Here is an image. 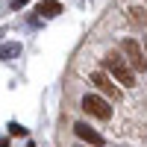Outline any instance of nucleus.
Masks as SVG:
<instances>
[{
	"label": "nucleus",
	"mask_w": 147,
	"mask_h": 147,
	"mask_svg": "<svg viewBox=\"0 0 147 147\" xmlns=\"http://www.w3.org/2000/svg\"><path fill=\"white\" fill-rule=\"evenodd\" d=\"M21 53V44L18 41H9V44H0V59H12Z\"/></svg>",
	"instance_id": "7"
},
{
	"label": "nucleus",
	"mask_w": 147,
	"mask_h": 147,
	"mask_svg": "<svg viewBox=\"0 0 147 147\" xmlns=\"http://www.w3.org/2000/svg\"><path fill=\"white\" fill-rule=\"evenodd\" d=\"M103 68L112 74L121 85H127V88H132V85H136V71L127 65V59H121V53H109V56L103 59Z\"/></svg>",
	"instance_id": "1"
},
{
	"label": "nucleus",
	"mask_w": 147,
	"mask_h": 147,
	"mask_svg": "<svg viewBox=\"0 0 147 147\" xmlns=\"http://www.w3.org/2000/svg\"><path fill=\"white\" fill-rule=\"evenodd\" d=\"M0 147H9V144H6V141H0Z\"/></svg>",
	"instance_id": "11"
},
{
	"label": "nucleus",
	"mask_w": 147,
	"mask_h": 147,
	"mask_svg": "<svg viewBox=\"0 0 147 147\" xmlns=\"http://www.w3.org/2000/svg\"><path fill=\"white\" fill-rule=\"evenodd\" d=\"M38 12L44 18H56L59 12H62V3H59V0H41L38 3Z\"/></svg>",
	"instance_id": "6"
},
{
	"label": "nucleus",
	"mask_w": 147,
	"mask_h": 147,
	"mask_svg": "<svg viewBox=\"0 0 147 147\" xmlns=\"http://www.w3.org/2000/svg\"><path fill=\"white\" fill-rule=\"evenodd\" d=\"M74 132H77V138L88 141V144H94V147H103V144H106V138L100 136V132L91 129L88 124H82V121H80V124H74Z\"/></svg>",
	"instance_id": "5"
},
{
	"label": "nucleus",
	"mask_w": 147,
	"mask_h": 147,
	"mask_svg": "<svg viewBox=\"0 0 147 147\" xmlns=\"http://www.w3.org/2000/svg\"><path fill=\"white\" fill-rule=\"evenodd\" d=\"M82 109H85L88 115L100 118V121H109V118H112V106H109L103 97H97V94H85V97H82Z\"/></svg>",
	"instance_id": "2"
},
{
	"label": "nucleus",
	"mask_w": 147,
	"mask_h": 147,
	"mask_svg": "<svg viewBox=\"0 0 147 147\" xmlns=\"http://www.w3.org/2000/svg\"><path fill=\"white\" fill-rule=\"evenodd\" d=\"M121 50L127 53V62L136 68V71H147V59H144V53H141V47H138V41H132V38H124L121 41Z\"/></svg>",
	"instance_id": "3"
},
{
	"label": "nucleus",
	"mask_w": 147,
	"mask_h": 147,
	"mask_svg": "<svg viewBox=\"0 0 147 147\" xmlns=\"http://www.w3.org/2000/svg\"><path fill=\"white\" fill-rule=\"evenodd\" d=\"M129 21L136 24V27H144V21H147L144 9H141V6H132V9H129Z\"/></svg>",
	"instance_id": "8"
},
{
	"label": "nucleus",
	"mask_w": 147,
	"mask_h": 147,
	"mask_svg": "<svg viewBox=\"0 0 147 147\" xmlns=\"http://www.w3.org/2000/svg\"><path fill=\"white\" fill-rule=\"evenodd\" d=\"M9 132H12V136H27V127H21V124H9Z\"/></svg>",
	"instance_id": "9"
},
{
	"label": "nucleus",
	"mask_w": 147,
	"mask_h": 147,
	"mask_svg": "<svg viewBox=\"0 0 147 147\" xmlns=\"http://www.w3.org/2000/svg\"><path fill=\"white\" fill-rule=\"evenodd\" d=\"M27 6V0H15V9H24Z\"/></svg>",
	"instance_id": "10"
},
{
	"label": "nucleus",
	"mask_w": 147,
	"mask_h": 147,
	"mask_svg": "<svg viewBox=\"0 0 147 147\" xmlns=\"http://www.w3.org/2000/svg\"><path fill=\"white\" fill-rule=\"evenodd\" d=\"M91 82H94V88H97V91H103L106 97H112V100H121V88L112 82V77H106L103 71H94V74H91Z\"/></svg>",
	"instance_id": "4"
}]
</instances>
